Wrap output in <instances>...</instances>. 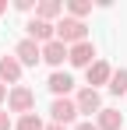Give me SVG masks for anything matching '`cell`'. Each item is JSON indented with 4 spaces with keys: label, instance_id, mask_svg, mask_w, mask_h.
Segmentation results:
<instances>
[{
    "label": "cell",
    "instance_id": "obj_1",
    "mask_svg": "<svg viewBox=\"0 0 127 130\" xmlns=\"http://www.w3.org/2000/svg\"><path fill=\"white\" fill-rule=\"evenodd\" d=\"M57 42H64L67 49L78 42H88V25L78 21V18H60L57 21Z\"/></svg>",
    "mask_w": 127,
    "mask_h": 130
},
{
    "label": "cell",
    "instance_id": "obj_2",
    "mask_svg": "<svg viewBox=\"0 0 127 130\" xmlns=\"http://www.w3.org/2000/svg\"><path fill=\"white\" fill-rule=\"evenodd\" d=\"M35 109V91L25 85H14L7 91V112H21V116H28Z\"/></svg>",
    "mask_w": 127,
    "mask_h": 130
},
{
    "label": "cell",
    "instance_id": "obj_3",
    "mask_svg": "<svg viewBox=\"0 0 127 130\" xmlns=\"http://www.w3.org/2000/svg\"><path fill=\"white\" fill-rule=\"evenodd\" d=\"M49 116H53V123H74L78 120V106H74V99H53V106H49Z\"/></svg>",
    "mask_w": 127,
    "mask_h": 130
},
{
    "label": "cell",
    "instance_id": "obj_4",
    "mask_svg": "<svg viewBox=\"0 0 127 130\" xmlns=\"http://www.w3.org/2000/svg\"><path fill=\"white\" fill-rule=\"evenodd\" d=\"M14 60H18L21 67H35L42 60V46L32 42V39H21V42L14 46Z\"/></svg>",
    "mask_w": 127,
    "mask_h": 130
},
{
    "label": "cell",
    "instance_id": "obj_5",
    "mask_svg": "<svg viewBox=\"0 0 127 130\" xmlns=\"http://www.w3.org/2000/svg\"><path fill=\"white\" fill-rule=\"evenodd\" d=\"M25 28H28V39H32V42H39V46H46V42H53V39H57V25L39 21V18H32Z\"/></svg>",
    "mask_w": 127,
    "mask_h": 130
},
{
    "label": "cell",
    "instance_id": "obj_6",
    "mask_svg": "<svg viewBox=\"0 0 127 130\" xmlns=\"http://www.w3.org/2000/svg\"><path fill=\"white\" fill-rule=\"evenodd\" d=\"M67 60H71L74 67H85V70H88L99 56H95V46H92V42H78V46L67 49Z\"/></svg>",
    "mask_w": 127,
    "mask_h": 130
},
{
    "label": "cell",
    "instance_id": "obj_7",
    "mask_svg": "<svg viewBox=\"0 0 127 130\" xmlns=\"http://www.w3.org/2000/svg\"><path fill=\"white\" fill-rule=\"evenodd\" d=\"M74 106H78V116H81V112H95V116H99L103 99H99V91H95V88H81V91H78V99H74Z\"/></svg>",
    "mask_w": 127,
    "mask_h": 130
},
{
    "label": "cell",
    "instance_id": "obj_8",
    "mask_svg": "<svg viewBox=\"0 0 127 130\" xmlns=\"http://www.w3.org/2000/svg\"><path fill=\"white\" fill-rule=\"evenodd\" d=\"M21 70H25V67L14 60V53H11V56H0V85H18Z\"/></svg>",
    "mask_w": 127,
    "mask_h": 130
},
{
    "label": "cell",
    "instance_id": "obj_9",
    "mask_svg": "<svg viewBox=\"0 0 127 130\" xmlns=\"http://www.w3.org/2000/svg\"><path fill=\"white\" fill-rule=\"evenodd\" d=\"M109 77H113V67L106 63V60H95V63L88 67V88L99 91V85H109Z\"/></svg>",
    "mask_w": 127,
    "mask_h": 130
},
{
    "label": "cell",
    "instance_id": "obj_10",
    "mask_svg": "<svg viewBox=\"0 0 127 130\" xmlns=\"http://www.w3.org/2000/svg\"><path fill=\"white\" fill-rule=\"evenodd\" d=\"M46 88H49L57 99H67V91L74 88V77H71V74H64V70H53V74H49V81H46Z\"/></svg>",
    "mask_w": 127,
    "mask_h": 130
},
{
    "label": "cell",
    "instance_id": "obj_11",
    "mask_svg": "<svg viewBox=\"0 0 127 130\" xmlns=\"http://www.w3.org/2000/svg\"><path fill=\"white\" fill-rule=\"evenodd\" d=\"M95 127L99 130H120L124 127V116H120V112H117V109H99V116H95Z\"/></svg>",
    "mask_w": 127,
    "mask_h": 130
},
{
    "label": "cell",
    "instance_id": "obj_12",
    "mask_svg": "<svg viewBox=\"0 0 127 130\" xmlns=\"http://www.w3.org/2000/svg\"><path fill=\"white\" fill-rule=\"evenodd\" d=\"M42 60H46L49 67H60L64 60H67V46L57 42V39H53V42H46V46H42Z\"/></svg>",
    "mask_w": 127,
    "mask_h": 130
},
{
    "label": "cell",
    "instance_id": "obj_13",
    "mask_svg": "<svg viewBox=\"0 0 127 130\" xmlns=\"http://www.w3.org/2000/svg\"><path fill=\"white\" fill-rule=\"evenodd\" d=\"M64 14V4L60 0H42V4H35V18L39 21H49L53 25V18H60Z\"/></svg>",
    "mask_w": 127,
    "mask_h": 130
},
{
    "label": "cell",
    "instance_id": "obj_14",
    "mask_svg": "<svg viewBox=\"0 0 127 130\" xmlns=\"http://www.w3.org/2000/svg\"><path fill=\"white\" fill-rule=\"evenodd\" d=\"M109 91L113 95H127V70H113V77H109Z\"/></svg>",
    "mask_w": 127,
    "mask_h": 130
},
{
    "label": "cell",
    "instance_id": "obj_15",
    "mask_svg": "<svg viewBox=\"0 0 127 130\" xmlns=\"http://www.w3.org/2000/svg\"><path fill=\"white\" fill-rule=\"evenodd\" d=\"M14 130H46V123H42L35 112H28V116H21L18 123H14Z\"/></svg>",
    "mask_w": 127,
    "mask_h": 130
},
{
    "label": "cell",
    "instance_id": "obj_16",
    "mask_svg": "<svg viewBox=\"0 0 127 130\" xmlns=\"http://www.w3.org/2000/svg\"><path fill=\"white\" fill-rule=\"evenodd\" d=\"M67 11H71V18H78V21H81L85 14L92 11V4H88V0H71V4H67Z\"/></svg>",
    "mask_w": 127,
    "mask_h": 130
},
{
    "label": "cell",
    "instance_id": "obj_17",
    "mask_svg": "<svg viewBox=\"0 0 127 130\" xmlns=\"http://www.w3.org/2000/svg\"><path fill=\"white\" fill-rule=\"evenodd\" d=\"M14 7L25 11V14H28V11H35V4H32V0H14Z\"/></svg>",
    "mask_w": 127,
    "mask_h": 130
},
{
    "label": "cell",
    "instance_id": "obj_18",
    "mask_svg": "<svg viewBox=\"0 0 127 130\" xmlns=\"http://www.w3.org/2000/svg\"><path fill=\"white\" fill-rule=\"evenodd\" d=\"M0 130H11V116H7L4 109H0Z\"/></svg>",
    "mask_w": 127,
    "mask_h": 130
},
{
    "label": "cell",
    "instance_id": "obj_19",
    "mask_svg": "<svg viewBox=\"0 0 127 130\" xmlns=\"http://www.w3.org/2000/svg\"><path fill=\"white\" fill-rule=\"evenodd\" d=\"M74 130H99V127H95L92 120H85V123H78V127H74Z\"/></svg>",
    "mask_w": 127,
    "mask_h": 130
},
{
    "label": "cell",
    "instance_id": "obj_20",
    "mask_svg": "<svg viewBox=\"0 0 127 130\" xmlns=\"http://www.w3.org/2000/svg\"><path fill=\"white\" fill-rule=\"evenodd\" d=\"M4 99H7V85H0V102H4Z\"/></svg>",
    "mask_w": 127,
    "mask_h": 130
},
{
    "label": "cell",
    "instance_id": "obj_21",
    "mask_svg": "<svg viewBox=\"0 0 127 130\" xmlns=\"http://www.w3.org/2000/svg\"><path fill=\"white\" fill-rule=\"evenodd\" d=\"M46 130H67V127H60V123H49V127H46Z\"/></svg>",
    "mask_w": 127,
    "mask_h": 130
},
{
    "label": "cell",
    "instance_id": "obj_22",
    "mask_svg": "<svg viewBox=\"0 0 127 130\" xmlns=\"http://www.w3.org/2000/svg\"><path fill=\"white\" fill-rule=\"evenodd\" d=\"M4 11H7V0H0V14H4Z\"/></svg>",
    "mask_w": 127,
    "mask_h": 130
}]
</instances>
